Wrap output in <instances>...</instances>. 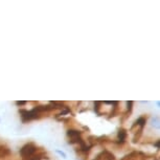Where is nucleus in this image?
I'll return each mask as SVG.
<instances>
[{
  "label": "nucleus",
  "instance_id": "9b49d317",
  "mask_svg": "<svg viewBox=\"0 0 160 160\" xmlns=\"http://www.w3.org/2000/svg\"><path fill=\"white\" fill-rule=\"evenodd\" d=\"M101 105H102V102H95L94 103V110L97 114H100V108Z\"/></svg>",
  "mask_w": 160,
  "mask_h": 160
},
{
  "label": "nucleus",
  "instance_id": "0eeeda50",
  "mask_svg": "<svg viewBox=\"0 0 160 160\" xmlns=\"http://www.w3.org/2000/svg\"><path fill=\"white\" fill-rule=\"evenodd\" d=\"M151 126L155 129H159L160 128V119L158 116H154L151 119Z\"/></svg>",
  "mask_w": 160,
  "mask_h": 160
},
{
  "label": "nucleus",
  "instance_id": "6e6552de",
  "mask_svg": "<svg viewBox=\"0 0 160 160\" xmlns=\"http://www.w3.org/2000/svg\"><path fill=\"white\" fill-rule=\"evenodd\" d=\"M146 119L145 118V117H139V118L135 121L134 126H139V128H142L143 129L146 126Z\"/></svg>",
  "mask_w": 160,
  "mask_h": 160
},
{
  "label": "nucleus",
  "instance_id": "9d476101",
  "mask_svg": "<svg viewBox=\"0 0 160 160\" xmlns=\"http://www.w3.org/2000/svg\"><path fill=\"white\" fill-rule=\"evenodd\" d=\"M142 131H143L142 128H139V130H138L137 133H136L135 136H134V138H133V142H137V141L140 139L141 135H142Z\"/></svg>",
  "mask_w": 160,
  "mask_h": 160
},
{
  "label": "nucleus",
  "instance_id": "f257e3e1",
  "mask_svg": "<svg viewBox=\"0 0 160 160\" xmlns=\"http://www.w3.org/2000/svg\"><path fill=\"white\" fill-rule=\"evenodd\" d=\"M37 146L34 145V143H26L20 149V155L23 159L26 160L28 159L29 157H31L33 155L37 153Z\"/></svg>",
  "mask_w": 160,
  "mask_h": 160
},
{
  "label": "nucleus",
  "instance_id": "423d86ee",
  "mask_svg": "<svg viewBox=\"0 0 160 160\" xmlns=\"http://www.w3.org/2000/svg\"><path fill=\"white\" fill-rule=\"evenodd\" d=\"M10 155V150L6 146L0 145V158H5V157Z\"/></svg>",
  "mask_w": 160,
  "mask_h": 160
},
{
  "label": "nucleus",
  "instance_id": "20e7f679",
  "mask_svg": "<svg viewBox=\"0 0 160 160\" xmlns=\"http://www.w3.org/2000/svg\"><path fill=\"white\" fill-rule=\"evenodd\" d=\"M82 132L79 131V130L76 129H68L67 130V136L69 137V139H76L78 137H81Z\"/></svg>",
  "mask_w": 160,
  "mask_h": 160
},
{
  "label": "nucleus",
  "instance_id": "1a4fd4ad",
  "mask_svg": "<svg viewBox=\"0 0 160 160\" xmlns=\"http://www.w3.org/2000/svg\"><path fill=\"white\" fill-rule=\"evenodd\" d=\"M44 156H45V154L42 152V153H37V154H35V155H33L31 157H29L28 159H26V160H42L44 158Z\"/></svg>",
  "mask_w": 160,
  "mask_h": 160
},
{
  "label": "nucleus",
  "instance_id": "7ed1b4c3",
  "mask_svg": "<svg viewBox=\"0 0 160 160\" xmlns=\"http://www.w3.org/2000/svg\"><path fill=\"white\" fill-rule=\"evenodd\" d=\"M127 136H128V133L125 129H119L118 130V133H117V142L122 143L126 142V139H127Z\"/></svg>",
  "mask_w": 160,
  "mask_h": 160
},
{
  "label": "nucleus",
  "instance_id": "ddd939ff",
  "mask_svg": "<svg viewBox=\"0 0 160 160\" xmlns=\"http://www.w3.org/2000/svg\"><path fill=\"white\" fill-rule=\"evenodd\" d=\"M16 104H17V106H25L26 102L25 101H18V102H16Z\"/></svg>",
  "mask_w": 160,
  "mask_h": 160
},
{
  "label": "nucleus",
  "instance_id": "2eb2a0df",
  "mask_svg": "<svg viewBox=\"0 0 160 160\" xmlns=\"http://www.w3.org/2000/svg\"><path fill=\"white\" fill-rule=\"evenodd\" d=\"M57 153H58V154H60V155L62 156L63 158H66V154L64 153V152H62V151H59V150H58V151H57Z\"/></svg>",
  "mask_w": 160,
  "mask_h": 160
},
{
  "label": "nucleus",
  "instance_id": "f03ea898",
  "mask_svg": "<svg viewBox=\"0 0 160 160\" xmlns=\"http://www.w3.org/2000/svg\"><path fill=\"white\" fill-rule=\"evenodd\" d=\"M95 160H115V156L111 153V152L104 150L102 153H100Z\"/></svg>",
  "mask_w": 160,
  "mask_h": 160
},
{
  "label": "nucleus",
  "instance_id": "f8f14e48",
  "mask_svg": "<svg viewBox=\"0 0 160 160\" xmlns=\"http://www.w3.org/2000/svg\"><path fill=\"white\" fill-rule=\"evenodd\" d=\"M132 108H133V102L132 101L127 102V111L129 112V113H131L132 112Z\"/></svg>",
  "mask_w": 160,
  "mask_h": 160
},
{
  "label": "nucleus",
  "instance_id": "4468645a",
  "mask_svg": "<svg viewBox=\"0 0 160 160\" xmlns=\"http://www.w3.org/2000/svg\"><path fill=\"white\" fill-rule=\"evenodd\" d=\"M154 146H156L157 149H160V139H158L156 142H154Z\"/></svg>",
  "mask_w": 160,
  "mask_h": 160
},
{
  "label": "nucleus",
  "instance_id": "dca6fc26",
  "mask_svg": "<svg viewBox=\"0 0 160 160\" xmlns=\"http://www.w3.org/2000/svg\"><path fill=\"white\" fill-rule=\"evenodd\" d=\"M94 160H95V159H94Z\"/></svg>",
  "mask_w": 160,
  "mask_h": 160
},
{
  "label": "nucleus",
  "instance_id": "39448f33",
  "mask_svg": "<svg viewBox=\"0 0 160 160\" xmlns=\"http://www.w3.org/2000/svg\"><path fill=\"white\" fill-rule=\"evenodd\" d=\"M20 115H21V118H22L23 122H27L33 119L31 118V111H28V110H20Z\"/></svg>",
  "mask_w": 160,
  "mask_h": 160
}]
</instances>
